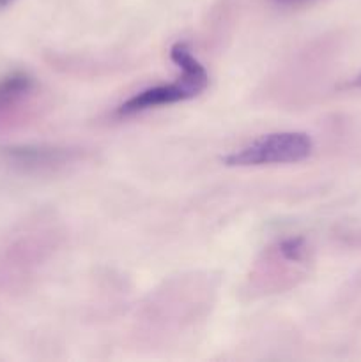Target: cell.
<instances>
[{
	"label": "cell",
	"instance_id": "6da1fadb",
	"mask_svg": "<svg viewBox=\"0 0 361 362\" xmlns=\"http://www.w3.org/2000/svg\"><path fill=\"white\" fill-rule=\"evenodd\" d=\"M314 152V141L306 133L299 131H282V133L265 134L251 141L239 151L230 152L222 158L227 166H265V165H289L308 159Z\"/></svg>",
	"mask_w": 361,
	"mask_h": 362
},
{
	"label": "cell",
	"instance_id": "7a4b0ae2",
	"mask_svg": "<svg viewBox=\"0 0 361 362\" xmlns=\"http://www.w3.org/2000/svg\"><path fill=\"white\" fill-rule=\"evenodd\" d=\"M76 151L57 145H9L0 148V159L20 172H50L74 161Z\"/></svg>",
	"mask_w": 361,
	"mask_h": 362
},
{
	"label": "cell",
	"instance_id": "3957f363",
	"mask_svg": "<svg viewBox=\"0 0 361 362\" xmlns=\"http://www.w3.org/2000/svg\"><path fill=\"white\" fill-rule=\"evenodd\" d=\"M191 98H195V94L183 83V81L168 85H156V87L145 88V90L138 92L133 98L127 99V101H124L122 105L117 108V113L122 117H130L134 115V113L159 108V106L186 101V99Z\"/></svg>",
	"mask_w": 361,
	"mask_h": 362
},
{
	"label": "cell",
	"instance_id": "277c9868",
	"mask_svg": "<svg viewBox=\"0 0 361 362\" xmlns=\"http://www.w3.org/2000/svg\"><path fill=\"white\" fill-rule=\"evenodd\" d=\"M170 59H172V62L183 71L180 81H183L195 95H198L200 92H204L205 88H207V71H205V67L191 55V49L188 48V45H184V42H176V45L170 48Z\"/></svg>",
	"mask_w": 361,
	"mask_h": 362
},
{
	"label": "cell",
	"instance_id": "5b68a950",
	"mask_svg": "<svg viewBox=\"0 0 361 362\" xmlns=\"http://www.w3.org/2000/svg\"><path fill=\"white\" fill-rule=\"evenodd\" d=\"M35 90V80L27 71H13L0 78V113L20 106Z\"/></svg>",
	"mask_w": 361,
	"mask_h": 362
},
{
	"label": "cell",
	"instance_id": "8992f818",
	"mask_svg": "<svg viewBox=\"0 0 361 362\" xmlns=\"http://www.w3.org/2000/svg\"><path fill=\"white\" fill-rule=\"evenodd\" d=\"M278 251L283 257V260L292 262V264L304 262L308 257V246L303 237H289V239H283L278 244Z\"/></svg>",
	"mask_w": 361,
	"mask_h": 362
},
{
	"label": "cell",
	"instance_id": "52a82bcc",
	"mask_svg": "<svg viewBox=\"0 0 361 362\" xmlns=\"http://www.w3.org/2000/svg\"><path fill=\"white\" fill-rule=\"evenodd\" d=\"M278 6H285V7H292V6H301V4H306L310 0H273Z\"/></svg>",
	"mask_w": 361,
	"mask_h": 362
},
{
	"label": "cell",
	"instance_id": "ba28073f",
	"mask_svg": "<svg viewBox=\"0 0 361 362\" xmlns=\"http://www.w3.org/2000/svg\"><path fill=\"white\" fill-rule=\"evenodd\" d=\"M347 87H354V88H361V74H360V76H356V78H354V80L353 81H349V83H347Z\"/></svg>",
	"mask_w": 361,
	"mask_h": 362
},
{
	"label": "cell",
	"instance_id": "9c48e42d",
	"mask_svg": "<svg viewBox=\"0 0 361 362\" xmlns=\"http://www.w3.org/2000/svg\"><path fill=\"white\" fill-rule=\"evenodd\" d=\"M16 0H0V9H6V7H9L11 4H14Z\"/></svg>",
	"mask_w": 361,
	"mask_h": 362
}]
</instances>
